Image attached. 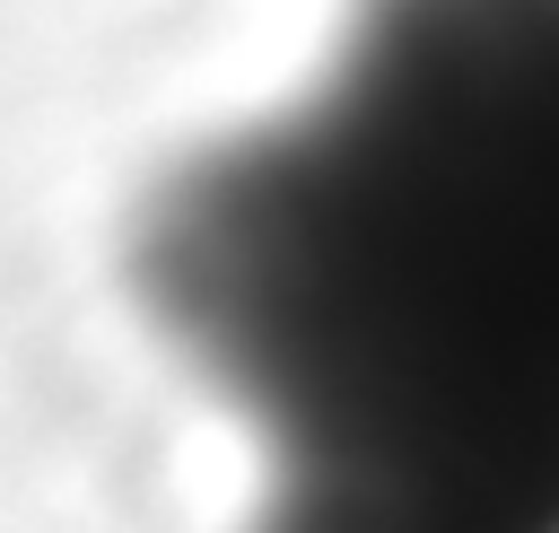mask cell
Wrapping results in <instances>:
<instances>
[{"mask_svg":"<svg viewBox=\"0 0 559 533\" xmlns=\"http://www.w3.org/2000/svg\"><path fill=\"white\" fill-rule=\"evenodd\" d=\"M131 297L253 454L245 533H559V0H349L148 183Z\"/></svg>","mask_w":559,"mask_h":533,"instance_id":"1","label":"cell"}]
</instances>
